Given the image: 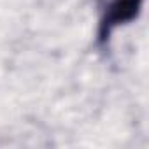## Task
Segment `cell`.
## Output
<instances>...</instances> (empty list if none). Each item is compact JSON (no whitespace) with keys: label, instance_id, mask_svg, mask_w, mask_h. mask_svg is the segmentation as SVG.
I'll return each mask as SVG.
<instances>
[{"label":"cell","instance_id":"obj_1","mask_svg":"<svg viewBox=\"0 0 149 149\" xmlns=\"http://www.w3.org/2000/svg\"><path fill=\"white\" fill-rule=\"evenodd\" d=\"M142 6L144 0H109L102 11V18L98 23V46L105 47L109 44L112 32L118 26L137 19L142 11Z\"/></svg>","mask_w":149,"mask_h":149}]
</instances>
